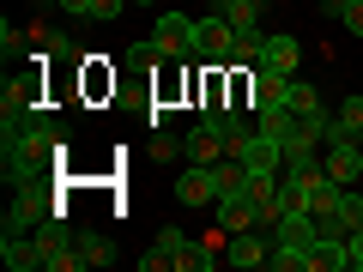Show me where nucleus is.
I'll return each mask as SVG.
<instances>
[{"mask_svg": "<svg viewBox=\"0 0 363 272\" xmlns=\"http://www.w3.org/2000/svg\"><path fill=\"white\" fill-rule=\"evenodd\" d=\"M61 157H67V133L43 103L0 115V181L6 188H43Z\"/></svg>", "mask_w": 363, "mask_h": 272, "instance_id": "obj_1", "label": "nucleus"}, {"mask_svg": "<svg viewBox=\"0 0 363 272\" xmlns=\"http://www.w3.org/2000/svg\"><path fill=\"white\" fill-rule=\"evenodd\" d=\"M49 218H61V206H55L43 188H18L13 206H6V224H0V236H37Z\"/></svg>", "mask_w": 363, "mask_h": 272, "instance_id": "obj_2", "label": "nucleus"}, {"mask_svg": "<svg viewBox=\"0 0 363 272\" xmlns=\"http://www.w3.org/2000/svg\"><path fill=\"white\" fill-rule=\"evenodd\" d=\"M176 200H182V206H200V212H206V206H218V200H224L218 164H188V169L176 176Z\"/></svg>", "mask_w": 363, "mask_h": 272, "instance_id": "obj_3", "label": "nucleus"}, {"mask_svg": "<svg viewBox=\"0 0 363 272\" xmlns=\"http://www.w3.org/2000/svg\"><path fill=\"white\" fill-rule=\"evenodd\" d=\"M37 248H43V272H79V236L61 218H49L37 230Z\"/></svg>", "mask_w": 363, "mask_h": 272, "instance_id": "obj_4", "label": "nucleus"}, {"mask_svg": "<svg viewBox=\"0 0 363 272\" xmlns=\"http://www.w3.org/2000/svg\"><path fill=\"white\" fill-rule=\"evenodd\" d=\"M152 49L169 55V61H194V18H188V13H157Z\"/></svg>", "mask_w": 363, "mask_h": 272, "instance_id": "obj_5", "label": "nucleus"}, {"mask_svg": "<svg viewBox=\"0 0 363 272\" xmlns=\"http://www.w3.org/2000/svg\"><path fill=\"white\" fill-rule=\"evenodd\" d=\"M230 42H236V30H230V18H224V13L194 18V61H224Z\"/></svg>", "mask_w": 363, "mask_h": 272, "instance_id": "obj_6", "label": "nucleus"}, {"mask_svg": "<svg viewBox=\"0 0 363 272\" xmlns=\"http://www.w3.org/2000/svg\"><path fill=\"white\" fill-rule=\"evenodd\" d=\"M321 164H327V181H339V188H357V176H363V152H357V140H333V145H321Z\"/></svg>", "mask_w": 363, "mask_h": 272, "instance_id": "obj_7", "label": "nucleus"}, {"mask_svg": "<svg viewBox=\"0 0 363 272\" xmlns=\"http://www.w3.org/2000/svg\"><path fill=\"white\" fill-rule=\"evenodd\" d=\"M267 254H272V230H236L230 248H224V260H230V266H242V272L267 266Z\"/></svg>", "mask_w": 363, "mask_h": 272, "instance_id": "obj_8", "label": "nucleus"}, {"mask_svg": "<svg viewBox=\"0 0 363 272\" xmlns=\"http://www.w3.org/2000/svg\"><path fill=\"white\" fill-rule=\"evenodd\" d=\"M272 242H285V248H303V254H309V248L321 242V218H315V212H285V218L272 224Z\"/></svg>", "mask_w": 363, "mask_h": 272, "instance_id": "obj_9", "label": "nucleus"}, {"mask_svg": "<svg viewBox=\"0 0 363 272\" xmlns=\"http://www.w3.org/2000/svg\"><path fill=\"white\" fill-rule=\"evenodd\" d=\"M285 97H291V79L285 73H267V67H255V79H248V109H285Z\"/></svg>", "mask_w": 363, "mask_h": 272, "instance_id": "obj_10", "label": "nucleus"}, {"mask_svg": "<svg viewBox=\"0 0 363 272\" xmlns=\"http://www.w3.org/2000/svg\"><path fill=\"white\" fill-rule=\"evenodd\" d=\"M242 164L255 169V176H279V169H285V145L255 128V133H248V145H242Z\"/></svg>", "mask_w": 363, "mask_h": 272, "instance_id": "obj_11", "label": "nucleus"}, {"mask_svg": "<svg viewBox=\"0 0 363 272\" xmlns=\"http://www.w3.org/2000/svg\"><path fill=\"white\" fill-rule=\"evenodd\" d=\"M212 218H218L224 236H236V230H260V212H255V200H248V194H224L218 206H212Z\"/></svg>", "mask_w": 363, "mask_h": 272, "instance_id": "obj_12", "label": "nucleus"}, {"mask_svg": "<svg viewBox=\"0 0 363 272\" xmlns=\"http://www.w3.org/2000/svg\"><path fill=\"white\" fill-rule=\"evenodd\" d=\"M260 67H267V73L297 79V67H303V42H297V37H267V42H260Z\"/></svg>", "mask_w": 363, "mask_h": 272, "instance_id": "obj_13", "label": "nucleus"}, {"mask_svg": "<svg viewBox=\"0 0 363 272\" xmlns=\"http://www.w3.org/2000/svg\"><path fill=\"white\" fill-rule=\"evenodd\" d=\"M309 272H351V236H321L309 248Z\"/></svg>", "mask_w": 363, "mask_h": 272, "instance_id": "obj_14", "label": "nucleus"}, {"mask_svg": "<svg viewBox=\"0 0 363 272\" xmlns=\"http://www.w3.org/2000/svg\"><path fill=\"white\" fill-rule=\"evenodd\" d=\"M0 260H6V272H43L37 236H0Z\"/></svg>", "mask_w": 363, "mask_h": 272, "instance_id": "obj_15", "label": "nucleus"}, {"mask_svg": "<svg viewBox=\"0 0 363 272\" xmlns=\"http://www.w3.org/2000/svg\"><path fill=\"white\" fill-rule=\"evenodd\" d=\"M357 133H363V97H357V91H351L345 103H339V115L327 121V133H321V145H333V140H357Z\"/></svg>", "mask_w": 363, "mask_h": 272, "instance_id": "obj_16", "label": "nucleus"}, {"mask_svg": "<svg viewBox=\"0 0 363 272\" xmlns=\"http://www.w3.org/2000/svg\"><path fill=\"white\" fill-rule=\"evenodd\" d=\"M285 103L297 109L303 121H315V128H321V133H327V121H333V115H327V109H321V91H315L309 79H291V97H285Z\"/></svg>", "mask_w": 363, "mask_h": 272, "instance_id": "obj_17", "label": "nucleus"}, {"mask_svg": "<svg viewBox=\"0 0 363 272\" xmlns=\"http://www.w3.org/2000/svg\"><path fill=\"white\" fill-rule=\"evenodd\" d=\"M182 152H188V164H218V157H224V140H218V128L200 121V128L182 140Z\"/></svg>", "mask_w": 363, "mask_h": 272, "instance_id": "obj_18", "label": "nucleus"}, {"mask_svg": "<svg viewBox=\"0 0 363 272\" xmlns=\"http://www.w3.org/2000/svg\"><path fill=\"white\" fill-rule=\"evenodd\" d=\"M212 13L230 18L236 37H248V30H260V0H212Z\"/></svg>", "mask_w": 363, "mask_h": 272, "instance_id": "obj_19", "label": "nucleus"}, {"mask_svg": "<svg viewBox=\"0 0 363 272\" xmlns=\"http://www.w3.org/2000/svg\"><path fill=\"white\" fill-rule=\"evenodd\" d=\"M79 266H97V272H109L116 266V242H109V236H79Z\"/></svg>", "mask_w": 363, "mask_h": 272, "instance_id": "obj_20", "label": "nucleus"}, {"mask_svg": "<svg viewBox=\"0 0 363 272\" xmlns=\"http://www.w3.org/2000/svg\"><path fill=\"white\" fill-rule=\"evenodd\" d=\"M260 42H267V30H248V37H236L230 55H224V67H242V73H255V67H260Z\"/></svg>", "mask_w": 363, "mask_h": 272, "instance_id": "obj_21", "label": "nucleus"}, {"mask_svg": "<svg viewBox=\"0 0 363 272\" xmlns=\"http://www.w3.org/2000/svg\"><path fill=\"white\" fill-rule=\"evenodd\" d=\"M218 260H224V254H212L206 242H194V236H188V248L176 254V272H212Z\"/></svg>", "mask_w": 363, "mask_h": 272, "instance_id": "obj_22", "label": "nucleus"}, {"mask_svg": "<svg viewBox=\"0 0 363 272\" xmlns=\"http://www.w3.org/2000/svg\"><path fill=\"white\" fill-rule=\"evenodd\" d=\"M104 91H116V73L104 67V55H85V97H104Z\"/></svg>", "mask_w": 363, "mask_h": 272, "instance_id": "obj_23", "label": "nucleus"}, {"mask_svg": "<svg viewBox=\"0 0 363 272\" xmlns=\"http://www.w3.org/2000/svg\"><path fill=\"white\" fill-rule=\"evenodd\" d=\"M339 224H345V236L363 230V194L357 188H345V200H339Z\"/></svg>", "mask_w": 363, "mask_h": 272, "instance_id": "obj_24", "label": "nucleus"}, {"mask_svg": "<svg viewBox=\"0 0 363 272\" xmlns=\"http://www.w3.org/2000/svg\"><path fill=\"white\" fill-rule=\"evenodd\" d=\"M152 133H157V140H152V157H157V164H176V157H188L176 133H164V128H152Z\"/></svg>", "mask_w": 363, "mask_h": 272, "instance_id": "obj_25", "label": "nucleus"}, {"mask_svg": "<svg viewBox=\"0 0 363 272\" xmlns=\"http://www.w3.org/2000/svg\"><path fill=\"white\" fill-rule=\"evenodd\" d=\"M128 6H133V0H91V6H85V18H97V25H116V18L128 13Z\"/></svg>", "mask_w": 363, "mask_h": 272, "instance_id": "obj_26", "label": "nucleus"}, {"mask_svg": "<svg viewBox=\"0 0 363 272\" xmlns=\"http://www.w3.org/2000/svg\"><path fill=\"white\" fill-rule=\"evenodd\" d=\"M152 248H164V254H169V266H176V254L188 248V236H182L176 224H157V242H152Z\"/></svg>", "mask_w": 363, "mask_h": 272, "instance_id": "obj_27", "label": "nucleus"}, {"mask_svg": "<svg viewBox=\"0 0 363 272\" xmlns=\"http://www.w3.org/2000/svg\"><path fill=\"white\" fill-rule=\"evenodd\" d=\"M339 25H345L351 37H363V0H345V13H339Z\"/></svg>", "mask_w": 363, "mask_h": 272, "instance_id": "obj_28", "label": "nucleus"}, {"mask_svg": "<svg viewBox=\"0 0 363 272\" xmlns=\"http://www.w3.org/2000/svg\"><path fill=\"white\" fill-rule=\"evenodd\" d=\"M0 49H6V61H13V55L25 49V37H18V30H13V18H6V25H0Z\"/></svg>", "mask_w": 363, "mask_h": 272, "instance_id": "obj_29", "label": "nucleus"}, {"mask_svg": "<svg viewBox=\"0 0 363 272\" xmlns=\"http://www.w3.org/2000/svg\"><path fill=\"white\" fill-rule=\"evenodd\" d=\"M140 272H169V254H164V248H152V254H140Z\"/></svg>", "mask_w": 363, "mask_h": 272, "instance_id": "obj_30", "label": "nucleus"}, {"mask_svg": "<svg viewBox=\"0 0 363 272\" xmlns=\"http://www.w3.org/2000/svg\"><path fill=\"white\" fill-rule=\"evenodd\" d=\"M351 272H363V230H351Z\"/></svg>", "mask_w": 363, "mask_h": 272, "instance_id": "obj_31", "label": "nucleus"}, {"mask_svg": "<svg viewBox=\"0 0 363 272\" xmlns=\"http://www.w3.org/2000/svg\"><path fill=\"white\" fill-rule=\"evenodd\" d=\"M321 13H327V18H339V13H345V0H321Z\"/></svg>", "mask_w": 363, "mask_h": 272, "instance_id": "obj_32", "label": "nucleus"}]
</instances>
